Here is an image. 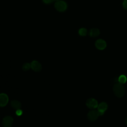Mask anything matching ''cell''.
<instances>
[{"mask_svg": "<svg viewBox=\"0 0 127 127\" xmlns=\"http://www.w3.org/2000/svg\"><path fill=\"white\" fill-rule=\"evenodd\" d=\"M8 102V97L5 93L0 94V107L5 106Z\"/></svg>", "mask_w": 127, "mask_h": 127, "instance_id": "obj_7", "label": "cell"}, {"mask_svg": "<svg viewBox=\"0 0 127 127\" xmlns=\"http://www.w3.org/2000/svg\"><path fill=\"white\" fill-rule=\"evenodd\" d=\"M123 5L124 8L127 9V0H124L123 3Z\"/></svg>", "mask_w": 127, "mask_h": 127, "instance_id": "obj_16", "label": "cell"}, {"mask_svg": "<svg viewBox=\"0 0 127 127\" xmlns=\"http://www.w3.org/2000/svg\"><path fill=\"white\" fill-rule=\"evenodd\" d=\"M10 105L15 110H18L20 109L21 107V103L16 100H12L10 102Z\"/></svg>", "mask_w": 127, "mask_h": 127, "instance_id": "obj_10", "label": "cell"}, {"mask_svg": "<svg viewBox=\"0 0 127 127\" xmlns=\"http://www.w3.org/2000/svg\"><path fill=\"white\" fill-rule=\"evenodd\" d=\"M43 1L45 3H50L53 1V0H43Z\"/></svg>", "mask_w": 127, "mask_h": 127, "instance_id": "obj_17", "label": "cell"}, {"mask_svg": "<svg viewBox=\"0 0 127 127\" xmlns=\"http://www.w3.org/2000/svg\"><path fill=\"white\" fill-rule=\"evenodd\" d=\"M126 124H127V117L126 119Z\"/></svg>", "mask_w": 127, "mask_h": 127, "instance_id": "obj_18", "label": "cell"}, {"mask_svg": "<svg viewBox=\"0 0 127 127\" xmlns=\"http://www.w3.org/2000/svg\"><path fill=\"white\" fill-rule=\"evenodd\" d=\"M55 7L57 10L62 12L66 10L67 8V5L65 2L62 0H60L55 3Z\"/></svg>", "mask_w": 127, "mask_h": 127, "instance_id": "obj_2", "label": "cell"}, {"mask_svg": "<svg viewBox=\"0 0 127 127\" xmlns=\"http://www.w3.org/2000/svg\"></svg>", "mask_w": 127, "mask_h": 127, "instance_id": "obj_19", "label": "cell"}, {"mask_svg": "<svg viewBox=\"0 0 127 127\" xmlns=\"http://www.w3.org/2000/svg\"><path fill=\"white\" fill-rule=\"evenodd\" d=\"M127 81V77L125 75H121L119 78H118V81L119 83L121 84H124Z\"/></svg>", "mask_w": 127, "mask_h": 127, "instance_id": "obj_12", "label": "cell"}, {"mask_svg": "<svg viewBox=\"0 0 127 127\" xmlns=\"http://www.w3.org/2000/svg\"><path fill=\"white\" fill-rule=\"evenodd\" d=\"M113 91L114 94L118 97H122L125 94V88L123 84L119 82L116 83L113 87Z\"/></svg>", "mask_w": 127, "mask_h": 127, "instance_id": "obj_1", "label": "cell"}, {"mask_svg": "<svg viewBox=\"0 0 127 127\" xmlns=\"http://www.w3.org/2000/svg\"><path fill=\"white\" fill-rule=\"evenodd\" d=\"M86 106L90 109H93L97 108L98 106V102L94 98H89L87 100L86 102Z\"/></svg>", "mask_w": 127, "mask_h": 127, "instance_id": "obj_5", "label": "cell"}, {"mask_svg": "<svg viewBox=\"0 0 127 127\" xmlns=\"http://www.w3.org/2000/svg\"><path fill=\"white\" fill-rule=\"evenodd\" d=\"M30 68H31V65L29 63H26L24 64L22 67V69L24 71L28 70Z\"/></svg>", "mask_w": 127, "mask_h": 127, "instance_id": "obj_13", "label": "cell"}, {"mask_svg": "<svg viewBox=\"0 0 127 127\" xmlns=\"http://www.w3.org/2000/svg\"><path fill=\"white\" fill-rule=\"evenodd\" d=\"M13 119L11 116H6L4 117L2 121V125L4 127H10L13 123Z\"/></svg>", "mask_w": 127, "mask_h": 127, "instance_id": "obj_4", "label": "cell"}, {"mask_svg": "<svg viewBox=\"0 0 127 127\" xmlns=\"http://www.w3.org/2000/svg\"><path fill=\"white\" fill-rule=\"evenodd\" d=\"M22 113H23L22 111L21 110H20V109L17 110L16 111V112H15V113H16V115L18 116H21V115L22 114Z\"/></svg>", "mask_w": 127, "mask_h": 127, "instance_id": "obj_15", "label": "cell"}, {"mask_svg": "<svg viewBox=\"0 0 127 127\" xmlns=\"http://www.w3.org/2000/svg\"><path fill=\"white\" fill-rule=\"evenodd\" d=\"M98 111L99 112V115L101 116L104 114V112L107 109L108 105L105 102H101L98 106Z\"/></svg>", "mask_w": 127, "mask_h": 127, "instance_id": "obj_8", "label": "cell"}, {"mask_svg": "<svg viewBox=\"0 0 127 127\" xmlns=\"http://www.w3.org/2000/svg\"></svg>", "mask_w": 127, "mask_h": 127, "instance_id": "obj_20", "label": "cell"}, {"mask_svg": "<svg viewBox=\"0 0 127 127\" xmlns=\"http://www.w3.org/2000/svg\"><path fill=\"white\" fill-rule=\"evenodd\" d=\"M99 112L98 110H93L90 111L87 114V118L91 121H94L97 119L99 116Z\"/></svg>", "mask_w": 127, "mask_h": 127, "instance_id": "obj_3", "label": "cell"}, {"mask_svg": "<svg viewBox=\"0 0 127 127\" xmlns=\"http://www.w3.org/2000/svg\"><path fill=\"white\" fill-rule=\"evenodd\" d=\"M31 68L36 72H39L42 70V66L41 64L37 61H33L31 64Z\"/></svg>", "mask_w": 127, "mask_h": 127, "instance_id": "obj_6", "label": "cell"}, {"mask_svg": "<svg viewBox=\"0 0 127 127\" xmlns=\"http://www.w3.org/2000/svg\"><path fill=\"white\" fill-rule=\"evenodd\" d=\"M100 34V31L97 28H92L89 32V35L91 37H96Z\"/></svg>", "mask_w": 127, "mask_h": 127, "instance_id": "obj_11", "label": "cell"}, {"mask_svg": "<svg viewBox=\"0 0 127 127\" xmlns=\"http://www.w3.org/2000/svg\"><path fill=\"white\" fill-rule=\"evenodd\" d=\"M79 34L80 35L82 36H84L86 35L87 34V30L85 28H81L79 29Z\"/></svg>", "mask_w": 127, "mask_h": 127, "instance_id": "obj_14", "label": "cell"}, {"mask_svg": "<svg viewBox=\"0 0 127 127\" xmlns=\"http://www.w3.org/2000/svg\"><path fill=\"white\" fill-rule=\"evenodd\" d=\"M95 46L97 49L103 50L106 47V43L102 39H98L95 42Z\"/></svg>", "mask_w": 127, "mask_h": 127, "instance_id": "obj_9", "label": "cell"}]
</instances>
